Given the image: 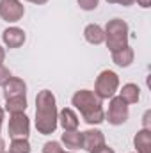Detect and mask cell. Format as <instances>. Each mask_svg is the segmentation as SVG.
Wrapping results in <instances>:
<instances>
[{"instance_id":"44dd1931","label":"cell","mask_w":151,"mask_h":153,"mask_svg":"<svg viewBox=\"0 0 151 153\" xmlns=\"http://www.w3.org/2000/svg\"><path fill=\"white\" fill-rule=\"evenodd\" d=\"M11 71H9V68H5L4 64H0V85H4L9 78H11Z\"/></svg>"},{"instance_id":"4316f807","label":"cell","mask_w":151,"mask_h":153,"mask_svg":"<svg viewBox=\"0 0 151 153\" xmlns=\"http://www.w3.org/2000/svg\"><path fill=\"white\" fill-rule=\"evenodd\" d=\"M25 2H30V4H36V5H43V4H46L48 0H25Z\"/></svg>"},{"instance_id":"9a60e30c","label":"cell","mask_w":151,"mask_h":153,"mask_svg":"<svg viewBox=\"0 0 151 153\" xmlns=\"http://www.w3.org/2000/svg\"><path fill=\"white\" fill-rule=\"evenodd\" d=\"M61 141L70 150H80L82 144H84V134L78 132V130H68L61 135Z\"/></svg>"},{"instance_id":"484cf974","label":"cell","mask_w":151,"mask_h":153,"mask_svg":"<svg viewBox=\"0 0 151 153\" xmlns=\"http://www.w3.org/2000/svg\"><path fill=\"white\" fill-rule=\"evenodd\" d=\"M4 59H5V48L0 45V64L4 62Z\"/></svg>"},{"instance_id":"5bb4252c","label":"cell","mask_w":151,"mask_h":153,"mask_svg":"<svg viewBox=\"0 0 151 153\" xmlns=\"http://www.w3.org/2000/svg\"><path fill=\"white\" fill-rule=\"evenodd\" d=\"M133 146L137 148V153H151V130H139L133 137Z\"/></svg>"},{"instance_id":"cb8c5ba5","label":"cell","mask_w":151,"mask_h":153,"mask_svg":"<svg viewBox=\"0 0 151 153\" xmlns=\"http://www.w3.org/2000/svg\"><path fill=\"white\" fill-rule=\"evenodd\" d=\"M93 153H115V152H114L112 148H109V146L105 144V146H101V148H98V150H94Z\"/></svg>"},{"instance_id":"2e32d148","label":"cell","mask_w":151,"mask_h":153,"mask_svg":"<svg viewBox=\"0 0 151 153\" xmlns=\"http://www.w3.org/2000/svg\"><path fill=\"white\" fill-rule=\"evenodd\" d=\"M119 98H121L123 102H126L128 105L137 103L139 98H141V89H139V85H137V84H124V85L121 87V91H119Z\"/></svg>"},{"instance_id":"7a4b0ae2","label":"cell","mask_w":151,"mask_h":153,"mask_svg":"<svg viewBox=\"0 0 151 153\" xmlns=\"http://www.w3.org/2000/svg\"><path fill=\"white\" fill-rule=\"evenodd\" d=\"M71 105H75L80 111L84 121L87 125H100L105 121V111L101 100L94 94V91L89 89H80L76 91L71 98Z\"/></svg>"},{"instance_id":"8992f818","label":"cell","mask_w":151,"mask_h":153,"mask_svg":"<svg viewBox=\"0 0 151 153\" xmlns=\"http://www.w3.org/2000/svg\"><path fill=\"white\" fill-rule=\"evenodd\" d=\"M7 134L11 139H21L29 137L30 134V119L25 112L21 114H11L9 125H7Z\"/></svg>"},{"instance_id":"603a6c76","label":"cell","mask_w":151,"mask_h":153,"mask_svg":"<svg viewBox=\"0 0 151 153\" xmlns=\"http://www.w3.org/2000/svg\"><path fill=\"white\" fill-rule=\"evenodd\" d=\"M150 119H151V112H150V111H148V112L144 114V121H142V123H144V128H146V130H151Z\"/></svg>"},{"instance_id":"8fae6325","label":"cell","mask_w":151,"mask_h":153,"mask_svg":"<svg viewBox=\"0 0 151 153\" xmlns=\"http://www.w3.org/2000/svg\"><path fill=\"white\" fill-rule=\"evenodd\" d=\"M133 59H135V52H133V48L130 45L112 52V62L119 68H128L133 62Z\"/></svg>"},{"instance_id":"1f68e13d","label":"cell","mask_w":151,"mask_h":153,"mask_svg":"<svg viewBox=\"0 0 151 153\" xmlns=\"http://www.w3.org/2000/svg\"><path fill=\"white\" fill-rule=\"evenodd\" d=\"M133 153H137V152H133Z\"/></svg>"},{"instance_id":"4dcf8cb0","label":"cell","mask_w":151,"mask_h":153,"mask_svg":"<svg viewBox=\"0 0 151 153\" xmlns=\"http://www.w3.org/2000/svg\"><path fill=\"white\" fill-rule=\"evenodd\" d=\"M4 153H9V152H4Z\"/></svg>"},{"instance_id":"6da1fadb","label":"cell","mask_w":151,"mask_h":153,"mask_svg":"<svg viewBox=\"0 0 151 153\" xmlns=\"http://www.w3.org/2000/svg\"><path fill=\"white\" fill-rule=\"evenodd\" d=\"M57 116H59V111H57L55 94L50 89L39 91L36 96V128L39 134L43 135L53 134L55 128L59 126Z\"/></svg>"},{"instance_id":"d4e9b609","label":"cell","mask_w":151,"mask_h":153,"mask_svg":"<svg viewBox=\"0 0 151 153\" xmlns=\"http://www.w3.org/2000/svg\"><path fill=\"white\" fill-rule=\"evenodd\" d=\"M135 2H137L141 7H144V9H148V7L151 5V0H135Z\"/></svg>"},{"instance_id":"e0dca14e","label":"cell","mask_w":151,"mask_h":153,"mask_svg":"<svg viewBox=\"0 0 151 153\" xmlns=\"http://www.w3.org/2000/svg\"><path fill=\"white\" fill-rule=\"evenodd\" d=\"M5 111L9 114H21L27 111V96H14L5 100Z\"/></svg>"},{"instance_id":"ffe728a7","label":"cell","mask_w":151,"mask_h":153,"mask_svg":"<svg viewBox=\"0 0 151 153\" xmlns=\"http://www.w3.org/2000/svg\"><path fill=\"white\" fill-rule=\"evenodd\" d=\"M82 11H94L100 4V0H76Z\"/></svg>"},{"instance_id":"ac0fdd59","label":"cell","mask_w":151,"mask_h":153,"mask_svg":"<svg viewBox=\"0 0 151 153\" xmlns=\"http://www.w3.org/2000/svg\"><path fill=\"white\" fill-rule=\"evenodd\" d=\"M9 153H30V143L27 141V137H21V139H11Z\"/></svg>"},{"instance_id":"ba28073f","label":"cell","mask_w":151,"mask_h":153,"mask_svg":"<svg viewBox=\"0 0 151 153\" xmlns=\"http://www.w3.org/2000/svg\"><path fill=\"white\" fill-rule=\"evenodd\" d=\"M82 134H84V144H82V148H84L85 152L93 153L94 150L105 146V135H103L101 130L91 128V130H85V132H82Z\"/></svg>"},{"instance_id":"f1b7e54d","label":"cell","mask_w":151,"mask_h":153,"mask_svg":"<svg viewBox=\"0 0 151 153\" xmlns=\"http://www.w3.org/2000/svg\"><path fill=\"white\" fill-rule=\"evenodd\" d=\"M2 123H4V109L0 107V126H2Z\"/></svg>"},{"instance_id":"d6986e66","label":"cell","mask_w":151,"mask_h":153,"mask_svg":"<svg viewBox=\"0 0 151 153\" xmlns=\"http://www.w3.org/2000/svg\"><path fill=\"white\" fill-rule=\"evenodd\" d=\"M62 146L59 141H48L43 144V153H62Z\"/></svg>"},{"instance_id":"9c48e42d","label":"cell","mask_w":151,"mask_h":153,"mask_svg":"<svg viewBox=\"0 0 151 153\" xmlns=\"http://www.w3.org/2000/svg\"><path fill=\"white\" fill-rule=\"evenodd\" d=\"M25 39H27V36H25L23 29H20V27H9L2 32V41L7 48H20L25 43Z\"/></svg>"},{"instance_id":"5b68a950","label":"cell","mask_w":151,"mask_h":153,"mask_svg":"<svg viewBox=\"0 0 151 153\" xmlns=\"http://www.w3.org/2000/svg\"><path fill=\"white\" fill-rule=\"evenodd\" d=\"M128 103L123 102L119 96H112L110 102H109V111L105 112V119L109 121V125L112 126H119V125H124L128 121Z\"/></svg>"},{"instance_id":"3957f363","label":"cell","mask_w":151,"mask_h":153,"mask_svg":"<svg viewBox=\"0 0 151 153\" xmlns=\"http://www.w3.org/2000/svg\"><path fill=\"white\" fill-rule=\"evenodd\" d=\"M105 45L110 52H115L123 46L128 45V34H130V27L124 20L121 18H114L105 25Z\"/></svg>"},{"instance_id":"52a82bcc","label":"cell","mask_w":151,"mask_h":153,"mask_svg":"<svg viewBox=\"0 0 151 153\" xmlns=\"http://www.w3.org/2000/svg\"><path fill=\"white\" fill-rule=\"evenodd\" d=\"M25 5L20 0H0V18L7 23H16L23 18Z\"/></svg>"},{"instance_id":"7c38bea8","label":"cell","mask_w":151,"mask_h":153,"mask_svg":"<svg viewBox=\"0 0 151 153\" xmlns=\"http://www.w3.org/2000/svg\"><path fill=\"white\" fill-rule=\"evenodd\" d=\"M57 123L62 126L64 132H68V130H78V116H76L75 111L70 109V107H64V109L59 112Z\"/></svg>"},{"instance_id":"30bf717a","label":"cell","mask_w":151,"mask_h":153,"mask_svg":"<svg viewBox=\"0 0 151 153\" xmlns=\"http://www.w3.org/2000/svg\"><path fill=\"white\" fill-rule=\"evenodd\" d=\"M4 98H14V96H27V84L18 78V76H11L4 85Z\"/></svg>"},{"instance_id":"f546056e","label":"cell","mask_w":151,"mask_h":153,"mask_svg":"<svg viewBox=\"0 0 151 153\" xmlns=\"http://www.w3.org/2000/svg\"><path fill=\"white\" fill-rule=\"evenodd\" d=\"M62 153H75V152H62Z\"/></svg>"},{"instance_id":"7402d4cb","label":"cell","mask_w":151,"mask_h":153,"mask_svg":"<svg viewBox=\"0 0 151 153\" xmlns=\"http://www.w3.org/2000/svg\"><path fill=\"white\" fill-rule=\"evenodd\" d=\"M109 4H119V5H123V7H130V5H133L135 4V0H107Z\"/></svg>"},{"instance_id":"d6a6232c","label":"cell","mask_w":151,"mask_h":153,"mask_svg":"<svg viewBox=\"0 0 151 153\" xmlns=\"http://www.w3.org/2000/svg\"><path fill=\"white\" fill-rule=\"evenodd\" d=\"M0 128H2V126H0Z\"/></svg>"},{"instance_id":"4fadbf2b","label":"cell","mask_w":151,"mask_h":153,"mask_svg":"<svg viewBox=\"0 0 151 153\" xmlns=\"http://www.w3.org/2000/svg\"><path fill=\"white\" fill-rule=\"evenodd\" d=\"M84 38L91 45H101V43H105V30L98 23H89L84 29Z\"/></svg>"},{"instance_id":"83f0119b","label":"cell","mask_w":151,"mask_h":153,"mask_svg":"<svg viewBox=\"0 0 151 153\" xmlns=\"http://www.w3.org/2000/svg\"><path fill=\"white\" fill-rule=\"evenodd\" d=\"M5 152V143H4V139H0V153Z\"/></svg>"},{"instance_id":"277c9868","label":"cell","mask_w":151,"mask_h":153,"mask_svg":"<svg viewBox=\"0 0 151 153\" xmlns=\"http://www.w3.org/2000/svg\"><path fill=\"white\" fill-rule=\"evenodd\" d=\"M117 89H119V76H117V73L112 71V70H103L96 78L94 94L100 100H109L117 93Z\"/></svg>"}]
</instances>
